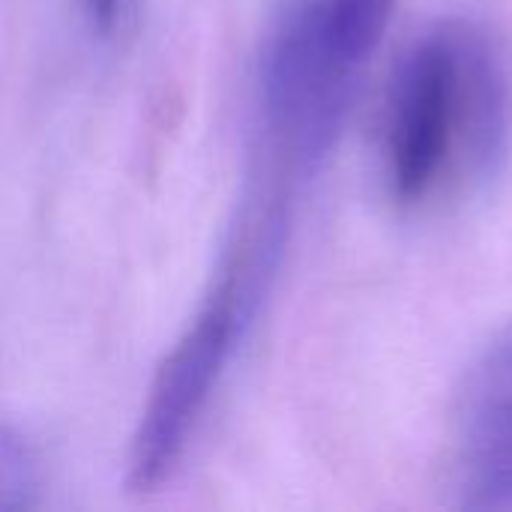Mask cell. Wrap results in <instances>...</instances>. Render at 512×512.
<instances>
[{
  "instance_id": "6da1fadb",
  "label": "cell",
  "mask_w": 512,
  "mask_h": 512,
  "mask_svg": "<svg viewBox=\"0 0 512 512\" xmlns=\"http://www.w3.org/2000/svg\"><path fill=\"white\" fill-rule=\"evenodd\" d=\"M507 93L489 39L444 21L402 54L384 108V171L399 204H420L450 171L486 168L501 150Z\"/></svg>"
},
{
  "instance_id": "7a4b0ae2",
  "label": "cell",
  "mask_w": 512,
  "mask_h": 512,
  "mask_svg": "<svg viewBox=\"0 0 512 512\" xmlns=\"http://www.w3.org/2000/svg\"><path fill=\"white\" fill-rule=\"evenodd\" d=\"M399 0H282L255 63V126L282 174L306 171L342 126Z\"/></svg>"
},
{
  "instance_id": "3957f363",
  "label": "cell",
  "mask_w": 512,
  "mask_h": 512,
  "mask_svg": "<svg viewBox=\"0 0 512 512\" xmlns=\"http://www.w3.org/2000/svg\"><path fill=\"white\" fill-rule=\"evenodd\" d=\"M264 291L234 276H216L201 309L156 372L132 438L129 483L150 492L171 480L186 456L228 366L258 318Z\"/></svg>"
},
{
  "instance_id": "277c9868",
  "label": "cell",
  "mask_w": 512,
  "mask_h": 512,
  "mask_svg": "<svg viewBox=\"0 0 512 512\" xmlns=\"http://www.w3.org/2000/svg\"><path fill=\"white\" fill-rule=\"evenodd\" d=\"M453 474L465 507H512V321L477 354L459 390Z\"/></svg>"
},
{
  "instance_id": "5b68a950",
  "label": "cell",
  "mask_w": 512,
  "mask_h": 512,
  "mask_svg": "<svg viewBox=\"0 0 512 512\" xmlns=\"http://www.w3.org/2000/svg\"><path fill=\"white\" fill-rule=\"evenodd\" d=\"M42 471L30 441L0 423V512L30 510L39 501Z\"/></svg>"
},
{
  "instance_id": "8992f818",
  "label": "cell",
  "mask_w": 512,
  "mask_h": 512,
  "mask_svg": "<svg viewBox=\"0 0 512 512\" xmlns=\"http://www.w3.org/2000/svg\"><path fill=\"white\" fill-rule=\"evenodd\" d=\"M90 6H93V12H96L102 21H108V18L114 15V6H117V0H90Z\"/></svg>"
}]
</instances>
